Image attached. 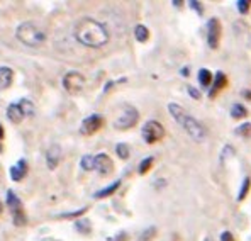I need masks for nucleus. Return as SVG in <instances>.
Returning <instances> with one entry per match:
<instances>
[{
    "instance_id": "obj_33",
    "label": "nucleus",
    "mask_w": 251,
    "mask_h": 241,
    "mask_svg": "<svg viewBox=\"0 0 251 241\" xmlns=\"http://www.w3.org/2000/svg\"><path fill=\"white\" fill-rule=\"evenodd\" d=\"M3 136H5V133H3V126L0 124V153H2V151H3V144H2Z\"/></svg>"
},
{
    "instance_id": "obj_26",
    "label": "nucleus",
    "mask_w": 251,
    "mask_h": 241,
    "mask_svg": "<svg viewBox=\"0 0 251 241\" xmlns=\"http://www.w3.org/2000/svg\"><path fill=\"white\" fill-rule=\"evenodd\" d=\"M236 134L243 136V138H251V122H245L236 129Z\"/></svg>"
},
{
    "instance_id": "obj_4",
    "label": "nucleus",
    "mask_w": 251,
    "mask_h": 241,
    "mask_svg": "<svg viewBox=\"0 0 251 241\" xmlns=\"http://www.w3.org/2000/svg\"><path fill=\"white\" fill-rule=\"evenodd\" d=\"M34 116V104L27 99H21L17 102H12L7 107V119L12 124H21L25 117Z\"/></svg>"
},
{
    "instance_id": "obj_7",
    "label": "nucleus",
    "mask_w": 251,
    "mask_h": 241,
    "mask_svg": "<svg viewBox=\"0 0 251 241\" xmlns=\"http://www.w3.org/2000/svg\"><path fill=\"white\" fill-rule=\"evenodd\" d=\"M141 136H143V139H145V143L148 144L158 143V141H161L165 136L163 124H160L158 121L145 122V126H143V129H141Z\"/></svg>"
},
{
    "instance_id": "obj_9",
    "label": "nucleus",
    "mask_w": 251,
    "mask_h": 241,
    "mask_svg": "<svg viewBox=\"0 0 251 241\" xmlns=\"http://www.w3.org/2000/svg\"><path fill=\"white\" fill-rule=\"evenodd\" d=\"M221 36H223V26L217 17H212L207 22V44L210 50H217L221 44Z\"/></svg>"
},
{
    "instance_id": "obj_22",
    "label": "nucleus",
    "mask_w": 251,
    "mask_h": 241,
    "mask_svg": "<svg viewBox=\"0 0 251 241\" xmlns=\"http://www.w3.org/2000/svg\"><path fill=\"white\" fill-rule=\"evenodd\" d=\"M87 211H88V207H82V209L73 211V213H61V214H58L56 217H60V219H78V217H82Z\"/></svg>"
},
{
    "instance_id": "obj_13",
    "label": "nucleus",
    "mask_w": 251,
    "mask_h": 241,
    "mask_svg": "<svg viewBox=\"0 0 251 241\" xmlns=\"http://www.w3.org/2000/svg\"><path fill=\"white\" fill-rule=\"evenodd\" d=\"M226 85H227L226 73H224V72H217L216 77L212 79V87H210V90H209V97L214 99L221 90H224V88H226Z\"/></svg>"
},
{
    "instance_id": "obj_36",
    "label": "nucleus",
    "mask_w": 251,
    "mask_h": 241,
    "mask_svg": "<svg viewBox=\"0 0 251 241\" xmlns=\"http://www.w3.org/2000/svg\"><path fill=\"white\" fill-rule=\"evenodd\" d=\"M2 209H3V206H2V202H0V214H2Z\"/></svg>"
},
{
    "instance_id": "obj_20",
    "label": "nucleus",
    "mask_w": 251,
    "mask_h": 241,
    "mask_svg": "<svg viewBox=\"0 0 251 241\" xmlns=\"http://www.w3.org/2000/svg\"><path fill=\"white\" fill-rule=\"evenodd\" d=\"M250 188H251V177H246V179L243 180L241 188H239V194H238V201H239V202L245 201V199L248 197Z\"/></svg>"
},
{
    "instance_id": "obj_28",
    "label": "nucleus",
    "mask_w": 251,
    "mask_h": 241,
    "mask_svg": "<svg viewBox=\"0 0 251 241\" xmlns=\"http://www.w3.org/2000/svg\"><path fill=\"white\" fill-rule=\"evenodd\" d=\"M154 236H156V228H153V226H151V228H148L146 231L141 233V236H139L138 241H151Z\"/></svg>"
},
{
    "instance_id": "obj_34",
    "label": "nucleus",
    "mask_w": 251,
    "mask_h": 241,
    "mask_svg": "<svg viewBox=\"0 0 251 241\" xmlns=\"http://www.w3.org/2000/svg\"><path fill=\"white\" fill-rule=\"evenodd\" d=\"M182 75L183 77H188V68H182Z\"/></svg>"
},
{
    "instance_id": "obj_6",
    "label": "nucleus",
    "mask_w": 251,
    "mask_h": 241,
    "mask_svg": "<svg viewBox=\"0 0 251 241\" xmlns=\"http://www.w3.org/2000/svg\"><path fill=\"white\" fill-rule=\"evenodd\" d=\"M139 121V112L136 107L132 106H124L123 114L114 121V128L119 129V131H126V129H131L138 124Z\"/></svg>"
},
{
    "instance_id": "obj_23",
    "label": "nucleus",
    "mask_w": 251,
    "mask_h": 241,
    "mask_svg": "<svg viewBox=\"0 0 251 241\" xmlns=\"http://www.w3.org/2000/svg\"><path fill=\"white\" fill-rule=\"evenodd\" d=\"M153 163H154V158H153V157H148V158H145V160H143L141 163H139V168H138L139 175H146V173L151 170V166H153Z\"/></svg>"
},
{
    "instance_id": "obj_18",
    "label": "nucleus",
    "mask_w": 251,
    "mask_h": 241,
    "mask_svg": "<svg viewBox=\"0 0 251 241\" xmlns=\"http://www.w3.org/2000/svg\"><path fill=\"white\" fill-rule=\"evenodd\" d=\"M248 116V109H246L243 104H232V107H231V117L232 119H243V117H246Z\"/></svg>"
},
{
    "instance_id": "obj_8",
    "label": "nucleus",
    "mask_w": 251,
    "mask_h": 241,
    "mask_svg": "<svg viewBox=\"0 0 251 241\" xmlns=\"http://www.w3.org/2000/svg\"><path fill=\"white\" fill-rule=\"evenodd\" d=\"M85 87V77L80 72H66L63 77V88H65L68 94H80Z\"/></svg>"
},
{
    "instance_id": "obj_16",
    "label": "nucleus",
    "mask_w": 251,
    "mask_h": 241,
    "mask_svg": "<svg viewBox=\"0 0 251 241\" xmlns=\"http://www.w3.org/2000/svg\"><path fill=\"white\" fill-rule=\"evenodd\" d=\"M119 187H121V180H116L114 184H110L109 187H105V188H102V190L95 192L94 197H95V199H105V197H110L112 194H116V190H117Z\"/></svg>"
},
{
    "instance_id": "obj_14",
    "label": "nucleus",
    "mask_w": 251,
    "mask_h": 241,
    "mask_svg": "<svg viewBox=\"0 0 251 241\" xmlns=\"http://www.w3.org/2000/svg\"><path fill=\"white\" fill-rule=\"evenodd\" d=\"M25 175H27V161L25 160H19L16 165L10 166V179L14 182L24 180Z\"/></svg>"
},
{
    "instance_id": "obj_10",
    "label": "nucleus",
    "mask_w": 251,
    "mask_h": 241,
    "mask_svg": "<svg viewBox=\"0 0 251 241\" xmlns=\"http://www.w3.org/2000/svg\"><path fill=\"white\" fill-rule=\"evenodd\" d=\"M104 124H105V119L100 116V114H92V116L85 117V119L82 121L80 133H82L83 136H92L97 131H100Z\"/></svg>"
},
{
    "instance_id": "obj_30",
    "label": "nucleus",
    "mask_w": 251,
    "mask_h": 241,
    "mask_svg": "<svg viewBox=\"0 0 251 241\" xmlns=\"http://www.w3.org/2000/svg\"><path fill=\"white\" fill-rule=\"evenodd\" d=\"M109 241H127V233H126V231L117 233L116 236H112V238H109Z\"/></svg>"
},
{
    "instance_id": "obj_15",
    "label": "nucleus",
    "mask_w": 251,
    "mask_h": 241,
    "mask_svg": "<svg viewBox=\"0 0 251 241\" xmlns=\"http://www.w3.org/2000/svg\"><path fill=\"white\" fill-rule=\"evenodd\" d=\"M14 81V70L9 66H0V90H7Z\"/></svg>"
},
{
    "instance_id": "obj_32",
    "label": "nucleus",
    "mask_w": 251,
    "mask_h": 241,
    "mask_svg": "<svg viewBox=\"0 0 251 241\" xmlns=\"http://www.w3.org/2000/svg\"><path fill=\"white\" fill-rule=\"evenodd\" d=\"M221 241H236V240L231 231H224L223 235H221Z\"/></svg>"
},
{
    "instance_id": "obj_17",
    "label": "nucleus",
    "mask_w": 251,
    "mask_h": 241,
    "mask_svg": "<svg viewBox=\"0 0 251 241\" xmlns=\"http://www.w3.org/2000/svg\"><path fill=\"white\" fill-rule=\"evenodd\" d=\"M134 38L138 43H146V41L150 39V29L143 24H138L134 27Z\"/></svg>"
},
{
    "instance_id": "obj_35",
    "label": "nucleus",
    "mask_w": 251,
    "mask_h": 241,
    "mask_svg": "<svg viewBox=\"0 0 251 241\" xmlns=\"http://www.w3.org/2000/svg\"><path fill=\"white\" fill-rule=\"evenodd\" d=\"M243 95H245L246 99H251V92H243Z\"/></svg>"
},
{
    "instance_id": "obj_31",
    "label": "nucleus",
    "mask_w": 251,
    "mask_h": 241,
    "mask_svg": "<svg viewBox=\"0 0 251 241\" xmlns=\"http://www.w3.org/2000/svg\"><path fill=\"white\" fill-rule=\"evenodd\" d=\"M188 5H190L194 10H197L199 14H204V9H202V3H201V2H195V0H190V2H188Z\"/></svg>"
},
{
    "instance_id": "obj_11",
    "label": "nucleus",
    "mask_w": 251,
    "mask_h": 241,
    "mask_svg": "<svg viewBox=\"0 0 251 241\" xmlns=\"http://www.w3.org/2000/svg\"><path fill=\"white\" fill-rule=\"evenodd\" d=\"M94 170H97L99 175L107 177L114 172V163L110 160L109 155L105 153H99L94 157Z\"/></svg>"
},
{
    "instance_id": "obj_3",
    "label": "nucleus",
    "mask_w": 251,
    "mask_h": 241,
    "mask_svg": "<svg viewBox=\"0 0 251 241\" xmlns=\"http://www.w3.org/2000/svg\"><path fill=\"white\" fill-rule=\"evenodd\" d=\"M16 38L29 48H38L46 41V34L32 22H22L16 29Z\"/></svg>"
},
{
    "instance_id": "obj_1",
    "label": "nucleus",
    "mask_w": 251,
    "mask_h": 241,
    "mask_svg": "<svg viewBox=\"0 0 251 241\" xmlns=\"http://www.w3.org/2000/svg\"><path fill=\"white\" fill-rule=\"evenodd\" d=\"M75 39L80 44L87 48H102L109 43V31L102 22L92 19V17H83L76 22L75 26Z\"/></svg>"
},
{
    "instance_id": "obj_25",
    "label": "nucleus",
    "mask_w": 251,
    "mask_h": 241,
    "mask_svg": "<svg viewBox=\"0 0 251 241\" xmlns=\"http://www.w3.org/2000/svg\"><path fill=\"white\" fill-rule=\"evenodd\" d=\"M116 153H117V157H119L121 160H127V158H129V146L126 143H119L116 146Z\"/></svg>"
},
{
    "instance_id": "obj_29",
    "label": "nucleus",
    "mask_w": 251,
    "mask_h": 241,
    "mask_svg": "<svg viewBox=\"0 0 251 241\" xmlns=\"http://www.w3.org/2000/svg\"><path fill=\"white\" fill-rule=\"evenodd\" d=\"M187 92H188V95H190L192 99H195V101H199V99H201V92H199L197 88H194V87H187Z\"/></svg>"
},
{
    "instance_id": "obj_24",
    "label": "nucleus",
    "mask_w": 251,
    "mask_h": 241,
    "mask_svg": "<svg viewBox=\"0 0 251 241\" xmlns=\"http://www.w3.org/2000/svg\"><path fill=\"white\" fill-rule=\"evenodd\" d=\"M80 166H82V170H85V172H92V170H94V157H92V155H85V157H82Z\"/></svg>"
},
{
    "instance_id": "obj_27",
    "label": "nucleus",
    "mask_w": 251,
    "mask_h": 241,
    "mask_svg": "<svg viewBox=\"0 0 251 241\" xmlns=\"http://www.w3.org/2000/svg\"><path fill=\"white\" fill-rule=\"evenodd\" d=\"M236 9H238L239 14H248L251 9V2L250 0H238L236 2Z\"/></svg>"
},
{
    "instance_id": "obj_21",
    "label": "nucleus",
    "mask_w": 251,
    "mask_h": 241,
    "mask_svg": "<svg viewBox=\"0 0 251 241\" xmlns=\"http://www.w3.org/2000/svg\"><path fill=\"white\" fill-rule=\"evenodd\" d=\"M75 229L82 235H90L92 231V224L88 219H76L75 221Z\"/></svg>"
},
{
    "instance_id": "obj_12",
    "label": "nucleus",
    "mask_w": 251,
    "mask_h": 241,
    "mask_svg": "<svg viewBox=\"0 0 251 241\" xmlns=\"http://www.w3.org/2000/svg\"><path fill=\"white\" fill-rule=\"evenodd\" d=\"M61 160V148L58 144H51L46 151V165L50 170H54L58 165H60Z\"/></svg>"
},
{
    "instance_id": "obj_2",
    "label": "nucleus",
    "mask_w": 251,
    "mask_h": 241,
    "mask_svg": "<svg viewBox=\"0 0 251 241\" xmlns=\"http://www.w3.org/2000/svg\"><path fill=\"white\" fill-rule=\"evenodd\" d=\"M168 110H170V114H172L173 119L185 129V133L195 141V143H202V141L205 139V136H207L205 128L197 119H195L194 116H190V114H188L182 106L172 102V104H168Z\"/></svg>"
},
{
    "instance_id": "obj_5",
    "label": "nucleus",
    "mask_w": 251,
    "mask_h": 241,
    "mask_svg": "<svg viewBox=\"0 0 251 241\" xmlns=\"http://www.w3.org/2000/svg\"><path fill=\"white\" fill-rule=\"evenodd\" d=\"M7 206L12 213V221L17 228L27 224V214H25L21 199L17 197V194H14V190H7Z\"/></svg>"
},
{
    "instance_id": "obj_19",
    "label": "nucleus",
    "mask_w": 251,
    "mask_h": 241,
    "mask_svg": "<svg viewBox=\"0 0 251 241\" xmlns=\"http://www.w3.org/2000/svg\"><path fill=\"white\" fill-rule=\"evenodd\" d=\"M197 77H199V83H201L204 88L210 87V83H212V79H214L212 73H210L207 68H201V70H199V75Z\"/></svg>"
}]
</instances>
